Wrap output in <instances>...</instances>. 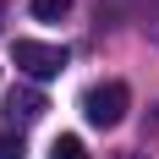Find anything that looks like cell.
Returning a JSON list of instances; mask_svg holds the SVG:
<instances>
[{
  "label": "cell",
  "mask_w": 159,
  "mask_h": 159,
  "mask_svg": "<svg viewBox=\"0 0 159 159\" xmlns=\"http://www.w3.org/2000/svg\"><path fill=\"white\" fill-rule=\"evenodd\" d=\"M126 110H132V88L126 82H93V88L82 93V115H88V126H99V132H115L126 121Z\"/></svg>",
  "instance_id": "obj_1"
},
{
  "label": "cell",
  "mask_w": 159,
  "mask_h": 159,
  "mask_svg": "<svg viewBox=\"0 0 159 159\" xmlns=\"http://www.w3.org/2000/svg\"><path fill=\"white\" fill-rule=\"evenodd\" d=\"M11 61H16V71H28L33 82H49V77L66 71V49L61 44H39V39H16Z\"/></svg>",
  "instance_id": "obj_2"
},
{
  "label": "cell",
  "mask_w": 159,
  "mask_h": 159,
  "mask_svg": "<svg viewBox=\"0 0 159 159\" xmlns=\"http://www.w3.org/2000/svg\"><path fill=\"white\" fill-rule=\"evenodd\" d=\"M6 110H11L16 121H39V115H44L49 104H44V93H39V88H16V93L6 99Z\"/></svg>",
  "instance_id": "obj_3"
},
{
  "label": "cell",
  "mask_w": 159,
  "mask_h": 159,
  "mask_svg": "<svg viewBox=\"0 0 159 159\" xmlns=\"http://www.w3.org/2000/svg\"><path fill=\"white\" fill-rule=\"evenodd\" d=\"M49 159H88V148H82V137H55Z\"/></svg>",
  "instance_id": "obj_4"
},
{
  "label": "cell",
  "mask_w": 159,
  "mask_h": 159,
  "mask_svg": "<svg viewBox=\"0 0 159 159\" xmlns=\"http://www.w3.org/2000/svg\"><path fill=\"white\" fill-rule=\"evenodd\" d=\"M66 11H71V0H33V16L39 22H61Z\"/></svg>",
  "instance_id": "obj_5"
},
{
  "label": "cell",
  "mask_w": 159,
  "mask_h": 159,
  "mask_svg": "<svg viewBox=\"0 0 159 159\" xmlns=\"http://www.w3.org/2000/svg\"><path fill=\"white\" fill-rule=\"evenodd\" d=\"M0 159H22V137H11V132H0Z\"/></svg>",
  "instance_id": "obj_6"
}]
</instances>
